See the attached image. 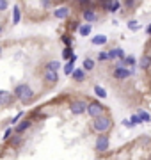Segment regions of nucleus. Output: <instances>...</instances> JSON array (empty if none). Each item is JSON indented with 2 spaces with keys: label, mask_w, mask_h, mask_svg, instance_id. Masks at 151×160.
Returning <instances> with one entry per match:
<instances>
[{
  "label": "nucleus",
  "mask_w": 151,
  "mask_h": 160,
  "mask_svg": "<svg viewBox=\"0 0 151 160\" xmlns=\"http://www.w3.org/2000/svg\"><path fill=\"white\" fill-rule=\"evenodd\" d=\"M7 7H9V2H6V0H0V11H6Z\"/></svg>",
  "instance_id": "473e14b6"
},
{
  "label": "nucleus",
  "mask_w": 151,
  "mask_h": 160,
  "mask_svg": "<svg viewBox=\"0 0 151 160\" xmlns=\"http://www.w3.org/2000/svg\"><path fill=\"white\" fill-rule=\"evenodd\" d=\"M78 32H80V36H84V38H85V36H89L91 32H93V27H91L89 23H85V25H80V27H78Z\"/></svg>",
  "instance_id": "aec40b11"
},
{
  "label": "nucleus",
  "mask_w": 151,
  "mask_h": 160,
  "mask_svg": "<svg viewBox=\"0 0 151 160\" xmlns=\"http://www.w3.org/2000/svg\"><path fill=\"white\" fill-rule=\"evenodd\" d=\"M123 62V68H130V69H135V64H137V59L134 55H124V59H121Z\"/></svg>",
  "instance_id": "4468645a"
},
{
  "label": "nucleus",
  "mask_w": 151,
  "mask_h": 160,
  "mask_svg": "<svg viewBox=\"0 0 151 160\" xmlns=\"http://www.w3.org/2000/svg\"><path fill=\"white\" fill-rule=\"evenodd\" d=\"M146 34H148V36H151V25L148 27V29H146Z\"/></svg>",
  "instance_id": "c9c22d12"
},
{
  "label": "nucleus",
  "mask_w": 151,
  "mask_h": 160,
  "mask_svg": "<svg viewBox=\"0 0 151 160\" xmlns=\"http://www.w3.org/2000/svg\"><path fill=\"white\" fill-rule=\"evenodd\" d=\"M82 16H84V20L87 23H93V22L98 20V14H96L94 9H84V11H82Z\"/></svg>",
  "instance_id": "ddd939ff"
},
{
  "label": "nucleus",
  "mask_w": 151,
  "mask_h": 160,
  "mask_svg": "<svg viewBox=\"0 0 151 160\" xmlns=\"http://www.w3.org/2000/svg\"><path fill=\"white\" fill-rule=\"evenodd\" d=\"M30 126H32V119H29V118H27V119L20 121V123L14 126V133H18V135H20V133H23V132L29 130Z\"/></svg>",
  "instance_id": "1a4fd4ad"
},
{
  "label": "nucleus",
  "mask_w": 151,
  "mask_h": 160,
  "mask_svg": "<svg viewBox=\"0 0 151 160\" xmlns=\"http://www.w3.org/2000/svg\"><path fill=\"white\" fill-rule=\"evenodd\" d=\"M130 121H132V125H140V119H139V118H137V114H134V116H132V118H130Z\"/></svg>",
  "instance_id": "2f4dec72"
},
{
  "label": "nucleus",
  "mask_w": 151,
  "mask_h": 160,
  "mask_svg": "<svg viewBox=\"0 0 151 160\" xmlns=\"http://www.w3.org/2000/svg\"><path fill=\"white\" fill-rule=\"evenodd\" d=\"M62 57L64 59H68V61H71V59H75V52H73V48H64L62 50Z\"/></svg>",
  "instance_id": "393cba45"
},
{
  "label": "nucleus",
  "mask_w": 151,
  "mask_h": 160,
  "mask_svg": "<svg viewBox=\"0 0 151 160\" xmlns=\"http://www.w3.org/2000/svg\"><path fill=\"white\" fill-rule=\"evenodd\" d=\"M134 73H135V69H130V68H114V78H117V80H126Z\"/></svg>",
  "instance_id": "39448f33"
},
{
  "label": "nucleus",
  "mask_w": 151,
  "mask_h": 160,
  "mask_svg": "<svg viewBox=\"0 0 151 160\" xmlns=\"http://www.w3.org/2000/svg\"><path fill=\"white\" fill-rule=\"evenodd\" d=\"M59 68H61L59 61H48L46 66H45V69H46V71H57Z\"/></svg>",
  "instance_id": "b1692460"
},
{
  "label": "nucleus",
  "mask_w": 151,
  "mask_h": 160,
  "mask_svg": "<svg viewBox=\"0 0 151 160\" xmlns=\"http://www.w3.org/2000/svg\"><path fill=\"white\" fill-rule=\"evenodd\" d=\"M75 61H76V57L66 62V66H64V73L66 75H73V71H75Z\"/></svg>",
  "instance_id": "f3484780"
},
{
  "label": "nucleus",
  "mask_w": 151,
  "mask_h": 160,
  "mask_svg": "<svg viewBox=\"0 0 151 160\" xmlns=\"http://www.w3.org/2000/svg\"><path fill=\"white\" fill-rule=\"evenodd\" d=\"M137 118L140 119V123H149L151 121V116L146 110H137Z\"/></svg>",
  "instance_id": "4be33fe9"
},
{
  "label": "nucleus",
  "mask_w": 151,
  "mask_h": 160,
  "mask_svg": "<svg viewBox=\"0 0 151 160\" xmlns=\"http://www.w3.org/2000/svg\"><path fill=\"white\" fill-rule=\"evenodd\" d=\"M109 146H110V141H109L107 135H100L98 141H96V144H94L96 151H100V153H105V151L109 149Z\"/></svg>",
  "instance_id": "423d86ee"
},
{
  "label": "nucleus",
  "mask_w": 151,
  "mask_h": 160,
  "mask_svg": "<svg viewBox=\"0 0 151 160\" xmlns=\"http://www.w3.org/2000/svg\"><path fill=\"white\" fill-rule=\"evenodd\" d=\"M12 96H16L20 102L29 103V102H32V98H34V91L30 89L29 84H18V86L14 87V92H12Z\"/></svg>",
  "instance_id": "f257e3e1"
},
{
  "label": "nucleus",
  "mask_w": 151,
  "mask_h": 160,
  "mask_svg": "<svg viewBox=\"0 0 151 160\" xmlns=\"http://www.w3.org/2000/svg\"><path fill=\"white\" fill-rule=\"evenodd\" d=\"M0 34H2V27H0Z\"/></svg>",
  "instance_id": "e433bc0d"
},
{
  "label": "nucleus",
  "mask_w": 151,
  "mask_h": 160,
  "mask_svg": "<svg viewBox=\"0 0 151 160\" xmlns=\"http://www.w3.org/2000/svg\"><path fill=\"white\" fill-rule=\"evenodd\" d=\"M12 103H14V96H12L11 92L0 89V107H9Z\"/></svg>",
  "instance_id": "0eeeda50"
},
{
  "label": "nucleus",
  "mask_w": 151,
  "mask_h": 160,
  "mask_svg": "<svg viewBox=\"0 0 151 160\" xmlns=\"http://www.w3.org/2000/svg\"><path fill=\"white\" fill-rule=\"evenodd\" d=\"M93 68H94V61L91 57H85L84 59V64H82V69L84 71H91Z\"/></svg>",
  "instance_id": "412c9836"
},
{
  "label": "nucleus",
  "mask_w": 151,
  "mask_h": 160,
  "mask_svg": "<svg viewBox=\"0 0 151 160\" xmlns=\"http://www.w3.org/2000/svg\"><path fill=\"white\" fill-rule=\"evenodd\" d=\"M121 6H124L126 9H134V7L139 6V2H128L126 0V2H121Z\"/></svg>",
  "instance_id": "cd10ccee"
},
{
  "label": "nucleus",
  "mask_w": 151,
  "mask_h": 160,
  "mask_svg": "<svg viewBox=\"0 0 151 160\" xmlns=\"http://www.w3.org/2000/svg\"><path fill=\"white\" fill-rule=\"evenodd\" d=\"M70 110H71L75 116L85 114V112H87V103L84 102V100H75V102L70 103Z\"/></svg>",
  "instance_id": "20e7f679"
},
{
  "label": "nucleus",
  "mask_w": 151,
  "mask_h": 160,
  "mask_svg": "<svg viewBox=\"0 0 151 160\" xmlns=\"http://www.w3.org/2000/svg\"><path fill=\"white\" fill-rule=\"evenodd\" d=\"M20 20H22V12H20V7H14V11H12V23L14 25H18L20 23Z\"/></svg>",
  "instance_id": "a878e982"
},
{
  "label": "nucleus",
  "mask_w": 151,
  "mask_h": 160,
  "mask_svg": "<svg viewBox=\"0 0 151 160\" xmlns=\"http://www.w3.org/2000/svg\"><path fill=\"white\" fill-rule=\"evenodd\" d=\"M71 14V11H70V7H66V6H62V7H57L55 11H53V16L57 18V20H66V18Z\"/></svg>",
  "instance_id": "9d476101"
},
{
  "label": "nucleus",
  "mask_w": 151,
  "mask_h": 160,
  "mask_svg": "<svg viewBox=\"0 0 151 160\" xmlns=\"http://www.w3.org/2000/svg\"><path fill=\"white\" fill-rule=\"evenodd\" d=\"M128 27H130V30H139V23L135 22V20H130L128 22Z\"/></svg>",
  "instance_id": "c85d7f7f"
},
{
  "label": "nucleus",
  "mask_w": 151,
  "mask_h": 160,
  "mask_svg": "<svg viewBox=\"0 0 151 160\" xmlns=\"http://www.w3.org/2000/svg\"><path fill=\"white\" fill-rule=\"evenodd\" d=\"M123 126H128V128H132L134 125H132V121H130V119H124V121H123Z\"/></svg>",
  "instance_id": "f704fd0d"
},
{
  "label": "nucleus",
  "mask_w": 151,
  "mask_h": 160,
  "mask_svg": "<svg viewBox=\"0 0 151 160\" xmlns=\"http://www.w3.org/2000/svg\"><path fill=\"white\" fill-rule=\"evenodd\" d=\"M12 132H14L12 128H7V130H6V133H4V139H6V141H7V139H9V137L12 135Z\"/></svg>",
  "instance_id": "72a5a7b5"
},
{
  "label": "nucleus",
  "mask_w": 151,
  "mask_h": 160,
  "mask_svg": "<svg viewBox=\"0 0 151 160\" xmlns=\"http://www.w3.org/2000/svg\"><path fill=\"white\" fill-rule=\"evenodd\" d=\"M0 55H2V48H0Z\"/></svg>",
  "instance_id": "4c0bfd02"
},
{
  "label": "nucleus",
  "mask_w": 151,
  "mask_h": 160,
  "mask_svg": "<svg viewBox=\"0 0 151 160\" xmlns=\"http://www.w3.org/2000/svg\"><path fill=\"white\" fill-rule=\"evenodd\" d=\"M22 144H23V139L20 137L18 133L11 135V139H9V146H11V148H14V149H16V148H20Z\"/></svg>",
  "instance_id": "2eb2a0df"
},
{
  "label": "nucleus",
  "mask_w": 151,
  "mask_h": 160,
  "mask_svg": "<svg viewBox=\"0 0 151 160\" xmlns=\"http://www.w3.org/2000/svg\"><path fill=\"white\" fill-rule=\"evenodd\" d=\"M100 7H103L107 12H116L121 7V2H100Z\"/></svg>",
  "instance_id": "9b49d317"
},
{
  "label": "nucleus",
  "mask_w": 151,
  "mask_h": 160,
  "mask_svg": "<svg viewBox=\"0 0 151 160\" xmlns=\"http://www.w3.org/2000/svg\"><path fill=\"white\" fill-rule=\"evenodd\" d=\"M93 128H94V132H98L100 135H105V133L112 128V119L109 118V116L96 118V119L93 121Z\"/></svg>",
  "instance_id": "f03ea898"
},
{
  "label": "nucleus",
  "mask_w": 151,
  "mask_h": 160,
  "mask_svg": "<svg viewBox=\"0 0 151 160\" xmlns=\"http://www.w3.org/2000/svg\"><path fill=\"white\" fill-rule=\"evenodd\" d=\"M94 94L98 98H107V91H105L103 87H100V86H94Z\"/></svg>",
  "instance_id": "bb28decb"
},
{
  "label": "nucleus",
  "mask_w": 151,
  "mask_h": 160,
  "mask_svg": "<svg viewBox=\"0 0 151 160\" xmlns=\"http://www.w3.org/2000/svg\"><path fill=\"white\" fill-rule=\"evenodd\" d=\"M109 53V61H119V59H124V50L123 48H112Z\"/></svg>",
  "instance_id": "f8f14e48"
},
{
  "label": "nucleus",
  "mask_w": 151,
  "mask_h": 160,
  "mask_svg": "<svg viewBox=\"0 0 151 160\" xmlns=\"http://www.w3.org/2000/svg\"><path fill=\"white\" fill-rule=\"evenodd\" d=\"M43 80L46 82L48 86H53V84H57L59 82V73L57 71H43Z\"/></svg>",
  "instance_id": "6e6552de"
},
{
  "label": "nucleus",
  "mask_w": 151,
  "mask_h": 160,
  "mask_svg": "<svg viewBox=\"0 0 151 160\" xmlns=\"http://www.w3.org/2000/svg\"><path fill=\"white\" fill-rule=\"evenodd\" d=\"M71 78L75 80V82H84V80H85V71L75 68V71H73V75H71Z\"/></svg>",
  "instance_id": "dca6fc26"
},
{
  "label": "nucleus",
  "mask_w": 151,
  "mask_h": 160,
  "mask_svg": "<svg viewBox=\"0 0 151 160\" xmlns=\"http://www.w3.org/2000/svg\"><path fill=\"white\" fill-rule=\"evenodd\" d=\"M98 61H100V62H103V61H109V53H107V52H100Z\"/></svg>",
  "instance_id": "c756f323"
},
{
  "label": "nucleus",
  "mask_w": 151,
  "mask_h": 160,
  "mask_svg": "<svg viewBox=\"0 0 151 160\" xmlns=\"http://www.w3.org/2000/svg\"><path fill=\"white\" fill-rule=\"evenodd\" d=\"M107 43V36L105 34H98V36H94L93 38V45L100 46V45H105Z\"/></svg>",
  "instance_id": "5701e85b"
},
{
  "label": "nucleus",
  "mask_w": 151,
  "mask_h": 160,
  "mask_svg": "<svg viewBox=\"0 0 151 160\" xmlns=\"http://www.w3.org/2000/svg\"><path fill=\"white\" fill-rule=\"evenodd\" d=\"M22 116H23V112H18V114H16V116H14V118L11 119V125H16L18 121H20V118H22Z\"/></svg>",
  "instance_id": "7c9ffc66"
},
{
  "label": "nucleus",
  "mask_w": 151,
  "mask_h": 160,
  "mask_svg": "<svg viewBox=\"0 0 151 160\" xmlns=\"http://www.w3.org/2000/svg\"><path fill=\"white\" fill-rule=\"evenodd\" d=\"M62 43L66 45V48H73V36L70 34V32H66V34H62Z\"/></svg>",
  "instance_id": "a211bd4d"
},
{
  "label": "nucleus",
  "mask_w": 151,
  "mask_h": 160,
  "mask_svg": "<svg viewBox=\"0 0 151 160\" xmlns=\"http://www.w3.org/2000/svg\"><path fill=\"white\" fill-rule=\"evenodd\" d=\"M103 112H105V107H103V105H101L100 102H91V103H87V114L91 116L93 119L105 116Z\"/></svg>",
  "instance_id": "7ed1b4c3"
},
{
  "label": "nucleus",
  "mask_w": 151,
  "mask_h": 160,
  "mask_svg": "<svg viewBox=\"0 0 151 160\" xmlns=\"http://www.w3.org/2000/svg\"><path fill=\"white\" fill-rule=\"evenodd\" d=\"M139 66H140V69H148L151 66V57L149 55H142V59L139 61Z\"/></svg>",
  "instance_id": "6ab92c4d"
}]
</instances>
